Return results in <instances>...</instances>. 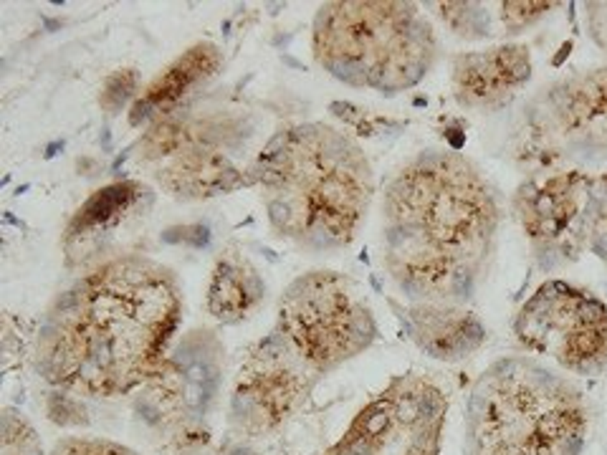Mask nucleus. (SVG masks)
<instances>
[{"mask_svg":"<svg viewBox=\"0 0 607 455\" xmlns=\"http://www.w3.org/2000/svg\"><path fill=\"white\" fill-rule=\"evenodd\" d=\"M319 380L322 377L271 331L248 349L238 367L231 395L233 430L246 438H266L276 432L299 413Z\"/></svg>","mask_w":607,"mask_h":455,"instance_id":"9b49d317","label":"nucleus"},{"mask_svg":"<svg viewBox=\"0 0 607 455\" xmlns=\"http://www.w3.org/2000/svg\"><path fill=\"white\" fill-rule=\"evenodd\" d=\"M183 322V289L167 265L125 253L79 276L36 331L34 369L51 387L112 400L157 374Z\"/></svg>","mask_w":607,"mask_h":455,"instance_id":"f257e3e1","label":"nucleus"},{"mask_svg":"<svg viewBox=\"0 0 607 455\" xmlns=\"http://www.w3.org/2000/svg\"><path fill=\"white\" fill-rule=\"evenodd\" d=\"M152 190L144 182L125 180L107 185L86 200L74 213L64 235V253L66 263L94 265L104 263L109 248H114L125 231H129L137 220L150 213Z\"/></svg>","mask_w":607,"mask_h":455,"instance_id":"ddd939ff","label":"nucleus"},{"mask_svg":"<svg viewBox=\"0 0 607 455\" xmlns=\"http://www.w3.org/2000/svg\"><path fill=\"white\" fill-rule=\"evenodd\" d=\"M499 223L496 195L471 159L420 152L385 187V265L405 296L461 304L489 263Z\"/></svg>","mask_w":607,"mask_h":455,"instance_id":"f03ea898","label":"nucleus"},{"mask_svg":"<svg viewBox=\"0 0 607 455\" xmlns=\"http://www.w3.org/2000/svg\"><path fill=\"white\" fill-rule=\"evenodd\" d=\"M587 430L580 392L526 359H501L468 400V455H580Z\"/></svg>","mask_w":607,"mask_h":455,"instance_id":"20e7f679","label":"nucleus"},{"mask_svg":"<svg viewBox=\"0 0 607 455\" xmlns=\"http://www.w3.org/2000/svg\"><path fill=\"white\" fill-rule=\"evenodd\" d=\"M266 296V283L261 273L238 248L218 253L210 273L205 307L220 324H241L248 319Z\"/></svg>","mask_w":607,"mask_h":455,"instance_id":"f3484780","label":"nucleus"},{"mask_svg":"<svg viewBox=\"0 0 607 455\" xmlns=\"http://www.w3.org/2000/svg\"><path fill=\"white\" fill-rule=\"evenodd\" d=\"M243 125L223 112H175L147 127L134 159L170 198L198 203L250 187L248 172L235 162Z\"/></svg>","mask_w":607,"mask_h":455,"instance_id":"423d86ee","label":"nucleus"},{"mask_svg":"<svg viewBox=\"0 0 607 455\" xmlns=\"http://www.w3.org/2000/svg\"><path fill=\"white\" fill-rule=\"evenodd\" d=\"M514 213L544 263L577 258L592 231V180L582 172L532 177L516 192Z\"/></svg>","mask_w":607,"mask_h":455,"instance_id":"f8f14e48","label":"nucleus"},{"mask_svg":"<svg viewBox=\"0 0 607 455\" xmlns=\"http://www.w3.org/2000/svg\"><path fill=\"white\" fill-rule=\"evenodd\" d=\"M223 377V344L195 329L137 395L134 413L165 455H200L210 443V413Z\"/></svg>","mask_w":607,"mask_h":455,"instance_id":"0eeeda50","label":"nucleus"},{"mask_svg":"<svg viewBox=\"0 0 607 455\" xmlns=\"http://www.w3.org/2000/svg\"><path fill=\"white\" fill-rule=\"evenodd\" d=\"M519 341L554 356L577 374H597L607 362V311L590 294L562 281L544 283L514 322Z\"/></svg>","mask_w":607,"mask_h":455,"instance_id":"9d476101","label":"nucleus"},{"mask_svg":"<svg viewBox=\"0 0 607 455\" xmlns=\"http://www.w3.org/2000/svg\"><path fill=\"white\" fill-rule=\"evenodd\" d=\"M445 398L423 377H398L326 455H438Z\"/></svg>","mask_w":607,"mask_h":455,"instance_id":"1a4fd4ad","label":"nucleus"},{"mask_svg":"<svg viewBox=\"0 0 607 455\" xmlns=\"http://www.w3.org/2000/svg\"><path fill=\"white\" fill-rule=\"evenodd\" d=\"M552 3H504L501 5V21L511 34H519L521 28L532 25L541 16H547Z\"/></svg>","mask_w":607,"mask_h":455,"instance_id":"4be33fe9","label":"nucleus"},{"mask_svg":"<svg viewBox=\"0 0 607 455\" xmlns=\"http://www.w3.org/2000/svg\"><path fill=\"white\" fill-rule=\"evenodd\" d=\"M140 91V74L134 68H119L114 74L107 76V81L101 83L99 91V107L107 114H117L119 109H125L129 101H137Z\"/></svg>","mask_w":607,"mask_h":455,"instance_id":"aec40b11","label":"nucleus"},{"mask_svg":"<svg viewBox=\"0 0 607 455\" xmlns=\"http://www.w3.org/2000/svg\"><path fill=\"white\" fill-rule=\"evenodd\" d=\"M311 46L334 79L387 96L415 86L438 51L413 3H326L314 16Z\"/></svg>","mask_w":607,"mask_h":455,"instance_id":"39448f33","label":"nucleus"},{"mask_svg":"<svg viewBox=\"0 0 607 455\" xmlns=\"http://www.w3.org/2000/svg\"><path fill=\"white\" fill-rule=\"evenodd\" d=\"M223 66V53L216 43L200 41L183 51L180 56L152 79L140 91L137 101L129 109V125L150 127L165 116L175 114L190 94L203 89Z\"/></svg>","mask_w":607,"mask_h":455,"instance_id":"2eb2a0df","label":"nucleus"},{"mask_svg":"<svg viewBox=\"0 0 607 455\" xmlns=\"http://www.w3.org/2000/svg\"><path fill=\"white\" fill-rule=\"evenodd\" d=\"M51 455H140L132 447L114 443L107 438H92V435H71L59 440Z\"/></svg>","mask_w":607,"mask_h":455,"instance_id":"412c9836","label":"nucleus"},{"mask_svg":"<svg viewBox=\"0 0 607 455\" xmlns=\"http://www.w3.org/2000/svg\"><path fill=\"white\" fill-rule=\"evenodd\" d=\"M0 455H41V438L21 410H3V445Z\"/></svg>","mask_w":607,"mask_h":455,"instance_id":"a211bd4d","label":"nucleus"},{"mask_svg":"<svg viewBox=\"0 0 607 455\" xmlns=\"http://www.w3.org/2000/svg\"><path fill=\"white\" fill-rule=\"evenodd\" d=\"M405 326L425 354L441 362H458L474 354L486 339L481 322L458 304L415 301L405 311Z\"/></svg>","mask_w":607,"mask_h":455,"instance_id":"dca6fc26","label":"nucleus"},{"mask_svg":"<svg viewBox=\"0 0 607 455\" xmlns=\"http://www.w3.org/2000/svg\"><path fill=\"white\" fill-rule=\"evenodd\" d=\"M246 172L271 228L314 253L350 246L374 192L365 152L324 122L279 129Z\"/></svg>","mask_w":607,"mask_h":455,"instance_id":"7ed1b4c3","label":"nucleus"},{"mask_svg":"<svg viewBox=\"0 0 607 455\" xmlns=\"http://www.w3.org/2000/svg\"><path fill=\"white\" fill-rule=\"evenodd\" d=\"M225 455H256V453H253V450H248V447H243V445H233Z\"/></svg>","mask_w":607,"mask_h":455,"instance_id":"5701e85b","label":"nucleus"},{"mask_svg":"<svg viewBox=\"0 0 607 455\" xmlns=\"http://www.w3.org/2000/svg\"><path fill=\"white\" fill-rule=\"evenodd\" d=\"M443 23H448L458 36L463 38H481L489 36V16L481 5L474 3H441L435 5Z\"/></svg>","mask_w":607,"mask_h":455,"instance_id":"6ab92c4d","label":"nucleus"},{"mask_svg":"<svg viewBox=\"0 0 607 455\" xmlns=\"http://www.w3.org/2000/svg\"><path fill=\"white\" fill-rule=\"evenodd\" d=\"M274 331L319 377L365 352L377 337L359 289L337 271H309L294 278L279 298Z\"/></svg>","mask_w":607,"mask_h":455,"instance_id":"6e6552de","label":"nucleus"},{"mask_svg":"<svg viewBox=\"0 0 607 455\" xmlns=\"http://www.w3.org/2000/svg\"><path fill=\"white\" fill-rule=\"evenodd\" d=\"M532 79V56L526 46H496L453 58V94L461 107L499 112Z\"/></svg>","mask_w":607,"mask_h":455,"instance_id":"4468645a","label":"nucleus"}]
</instances>
